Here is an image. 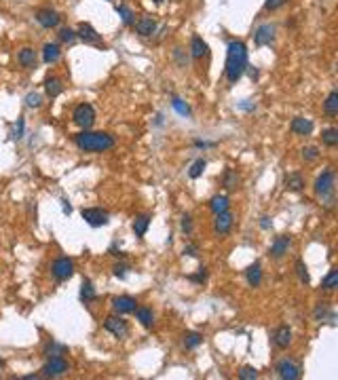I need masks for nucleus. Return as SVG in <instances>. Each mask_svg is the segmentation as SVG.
Segmentation results:
<instances>
[{
    "mask_svg": "<svg viewBox=\"0 0 338 380\" xmlns=\"http://www.w3.org/2000/svg\"><path fill=\"white\" fill-rule=\"evenodd\" d=\"M247 70V47L241 40H230L226 47V78L230 85L239 83V78Z\"/></svg>",
    "mask_w": 338,
    "mask_h": 380,
    "instance_id": "f257e3e1",
    "label": "nucleus"
},
{
    "mask_svg": "<svg viewBox=\"0 0 338 380\" xmlns=\"http://www.w3.org/2000/svg\"><path fill=\"white\" fill-rule=\"evenodd\" d=\"M74 144L82 152H106L114 148V138L104 131H80L74 136Z\"/></svg>",
    "mask_w": 338,
    "mask_h": 380,
    "instance_id": "f03ea898",
    "label": "nucleus"
},
{
    "mask_svg": "<svg viewBox=\"0 0 338 380\" xmlns=\"http://www.w3.org/2000/svg\"><path fill=\"white\" fill-rule=\"evenodd\" d=\"M334 184H336V177H334L332 169H326L324 173L317 177V182H315V192H317L321 199L328 201L326 205H332V201H334Z\"/></svg>",
    "mask_w": 338,
    "mask_h": 380,
    "instance_id": "7ed1b4c3",
    "label": "nucleus"
},
{
    "mask_svg": "<svg viewBox=\"0 0 338 380\" xmlns=\"http://www.w3.org/2000/svg\"><path fill=\"white\" fill-rule=\"evenodd\" d=\"M72 121L74 125H78L80 129H89L95 123V110L91 104H78L72 112Z\"/></svg>",
    "mask_w": 338,
    "mask_h": 380,
    "instance_id": "20e7f679",
    "label": "nucleus"
},
{
    "mask_svg": "<svg viewBox=\"0 0 338 380\" xmlns=\"http://www.w3.org/2000/svg\"><path fill=\"white\" fill-rule=\"evenodd\" d=\"M66 372H68V361L62 355H57V357H49V361L44 363L42 370H40V376L42 378H59V376H64Z\"/></svg>",
    "mask_w": 338,
    "mask_h": 380,
    "instance_id": "39448f33",
    "label": "nucleus"
},
{
    "mask_svg": "<svg viewBox=\"0 0 338 380\" xmlns=\"http://www.w3.org/2000/svg\"><path fill=\"white\" fill-rule=\"evenodd\" d=\"M80 215H82V220H85L89 226H93V228L106 226L108 222H110V215H108V211L100 209V207H85V209L80 211Z\"/></svg>",
    "mask_w": 338,
    "mask_h": 380,
    "instance_id": "423d86ee",
    "label": "nucleus"
},
{
    "mask_svg": "<svg viewBox=\"0 0 338 380\" xmlns=\"http://www.w3.org/2000/svg\"><path fill=\"white\" fill-rule=\"evenodd\" d=\"M275 372H277V376L283 378V380H298L300 376H302V370H300V366H298L294 359H288V357L277 363Z\"/></svg>",
    "mask_w": 338,
    "mask_h": 380,
    "instance_id": "0eeeda50",
    "label": "nucleus"
},
{
    "mask_svg": "<svg viewBox=\"0 0 338 380\" xmlns=\"http://www.w3.org/2000/svg\"><path fill=\"white\" fill-rule=\"evenodd\" d=\"M51 275L57 281H68L74 275V262L70 258H57L53 264H51Z\"/></svg>",
    "mask_w": 338,
    "mask_h": 380,
    "instance_id": "6e6552de",
    "label": "nucleus"
},
{
    "mask_svg": "<svg viewBox=\"0 0 338 380\" xmlns=\"http://www.w3.org/2000/svg\"><path fill=\"white\" fill-rule=\"evenodd\" d=\"M104 330L110 332L114 338H125L127 334H129V325H127L125 319L110 315V317H106V321H104Z\"/></svg>",
    "mask_w": 338,
    "mask_h": 380,
    "instance_id": "1a4fd4ad",
    "label": "nucleus"
},
{
    "mask_svg": "<svg viewBox=\"0 0 338 380\" xmlns=\"http://www.w3.org/2000/svg\"><path fill=\"white\" fill-rule=\"evenodd\" d=\"M34 17H36V21H38L42 28H47V30L57 28L59 21H62V15H59L57 11H53V9H38Z\"/></svg>",
    "mask_w": 338,
    "mask_h": 380,
    "instance_id": "9d476101",
    "label": "nucleus"
},
{
    "mask_svg": "<svg viewBox=\"0 0 338 380\" xmlns=\"http://www.w3.org/2000/svg\"><path fill=\"white\" fill-rule=\"evenodd\" d=\"M275 34H277V26L275 24H262L256 34H254V42L258 44V47H266L275 40Z\"/></svg>",
    "mask_w": 338,
    "mask_h": 380,
    "instance_id": "9b49d317",
    "label": "nucleus"
},
{
    "mask_svg": "<svg viewBox=\"0 0 338 380\" xmlns=\"http://www.w3.org/2000/svg\"><path fill=\"white\" fill-rule=\"evenodd\" d=\"M76 38H80L82 42H87V44H102V47H104L102 36L97 34V30L91 24H80L78 30H76Z\"/></svg>",
    "mask_w": 338,
    "mask_h": 380,
    "instance_id": "f8f14e48",
    "label": "nucleus"
},
{
    "mask_svg": "<svg viewBox=\"0 0 338 380\" xmlns=\"http://www.w3.org/2000/svg\"><path fill=\"white\" fill-rule=\"evenodd\" d=\"M232 213L230 211H222V213H216V220H214V233L218 237L222 235H228L230 228H232Z\"/></svg>",
    "mask_w": 338,
    "mask_h": 380,
    "instance_id": "ddd939ff",
    "label": "nucleus"
},
{
    "mask_svg": "<svg viewBox=\"0 0 338 380\" xmlns=\"http://www.w3.org/2000/svg\"><path fill=\"white\" fill-rule=\"evenodd\" d=\"M313 317H315V321H319V323L328 321L330 325H334V321H336V312L332 307H330V302H319L313 311Z\"/></svg>",
    "mask_w": 338,
    "mask_h": 380,
    "instance_id": "4468645a",
    "label": "nucleus"
},
{
    "mask_svg": "<svg viewBox=\"0 0 338 380\" xmlns=\"http://www.w3.org/2000/svg\"><path fill=\"white\" fill-rule=\"evenodd\" d=\"M273 342L277 348H288L292 345V330L288 325H279L273 334Z\"/></svg>",
    "mask_w": 338,
    "mask_h": 380,
    "instance_id": "2eb2a0df",
    "label": "nucleus"
},
{
    "mask_svg": "<svg viewBox=\"0 0 338 380\" xmlns=\"http://www.w3.org/2000/svg\"><path fill=\"white\" fill-rule=\"evenodd\" d=\"M112 307H114L116 312L125 315V312H133L135 307H138V302H135V298H131V296H118L112 300Z\"/></svg>",
    "mask_w": 338,
    "mask_h": 380,
    "instance_id": "dca6fc26",
    "label": "nucleus"
},
{
    "mask_svg": "<svg viewBox=\"0 0 338 380\" xmlns=\"http://www.w3.org/2000/svg\"><path fill=\"white\" fill-rule=\"evenodd\" d=\"M290 129L294 131L296 136H311V133H313V123L309 121V118H304V116H296V118H292Z\"/></svg>",
    "mask_w": 338,
    "mask_h": 380,
    "instance_id": "f3484780",
    "label": "nucleus"
},
{
    "mask_svg": "<svg viewBox=\"0 0 338 380\" xmlns=\"http://www.w3.org/2000/svg\"><path fill=\"white\" fill-rule=\"evenodd\" d=\"M290 237H285V235H281V237H277V239L273 241V245H270V256H273L275 260H279V258H283L285 253H288V247H290Z\"/></svg>",
    "mask_w": 338,
    "mask_h": 380,
    "instance_id": "a211bd4d",
    "label": "nucleus"
},
{
    "mask_svg": "<svg viewBox=\"0 0 338 380\" xmlns=\"http://www.w3.org/2000/svg\"><path fill=\"white\" fill-rule=\"evenodd\" d=\"M133 26L140 36H152L156 32V21L152 17H142L138 21H133Z\"/></svg>",
    "mask_w": 338,
    "mask_h": 380,
    "instance_id": "6ab92c4d",
    "label": "nucleus"
},
{
    "mask_svg": "<svg viewBox=\"0 0 338 380\" xmlns=\"http://www.w3.org/2000/svg\"><path fill=\"white\" fill-rule=\"evenodd\" d=\"M59 55H62V49H59L57 42H47L42 47V62L44 64H55Z\"/></svg>",
    "mask_w": 338,
    "mask_h": 380,
    "instance_id": "aec40b11",
    "label": "nucleus"
},
{
    "mask_svg": "<svg viewBox=\"0 0 338 380\" xmlns=\"http://www.w3.org/2000/svg\"><path fill=\"white\" fill-rule=\"evenodd\" d=\"M17 62H19V66H24V68H34L36 66V51L32 47H24L17 53Z\"/></svg>",
    "mask_w": 338,
    "mask_h": 380,
    "instance_id": "412c9836",
    "label": "nucleus"
},
{
    "mask_svg": "<svg viewBox=\"0 0 338 380\" xmlns=\"http://www.w3.org/2000/svg\"><path fill=\"white\" fill-rule=\"evenodd\" d=\"M245 279H247V285H250V287H258L260 283H262V268H260L258 262L252 264V266L245 271Z\"/></svg>",
    "mask_w": 338,
    "mask_h": 380,
    "instance_id": "4be33fe9",
    "label": "nucleus"
},
{
    "mask_svg": "<svg viewBox=\"0 0 338 380\" xmlns=\"http://www.w3.org/2000/svg\"><path fill=\"white\" fill-rule=\"evenodd\" d=\"M190 55L194 59H201L203 55H207V42L201 38V36H192L190 40Z\"/></svg>",
    "mask_w": 338,
    "mask_h": 380,
    "instance_id": "5701e85b",
    "label": "nucleus"
},
{
    "mask_svg": "<svg viewBox=\"0 0 338 380\" xmlns=\"http://www.w3.org/2000/svg\"><path fill=\"white\" fill-rule=\"evenodd\" d=\"M283 184H285V188H288V190L298 192V190L304 188V177L300 173H288V175H285V180H283Z\"/></svg>",
    "mask_w": 338,
    "mask_h": 380,
    "instance_id": "b1692460",
    "label": "nucleus"
},
{
    "mask_svg": "<svg viewBox=\"0 0 338 380\" xmlns=\"http://www.w3.org/2000/svg\"><path fill=\"white\" fill-rule=\"evenodd\" d=\"M44 91H47L49 98H57V95H62V91H64L62 80L55 78V76L47 78V80H44Z\"/></svg>",
    "mask_w": 338,
    "mask_h": 380,
    "instance_id": "393cba45",
    "label": "nucleus"
},
{
    "mask_svg": "<svg viewBox=\"0 0 338 380\" xmlns=\"http://www.w3.org/2000/svg\"><path fill=\"white\" fill-rule=\"evenodd\" d=\"M135 317H138V321L144 325V327H152L154 323V315H152V311L146 309V307H135Z\"/></svg>",
    "mask_w": 338,
    "mask_h": 380,
    "instance_id": "a878e982",
    "label": "nucleus"
},
{
    "mask_svg": "<svg viewBox=\"0 0 338 380\" xmlns=\"http://www.w3.org/2000/svg\"><path fill=\"white\" fill-rule=\"evenodd\" d=\"M336 287H338V268H330V273L321 281V289L324 292H334Z\"/></svg>",
    "mask_w": 338,
    "mask_h": 380,
    "instance_id": "bb28decb",
    "label": "nucleus"
},
{
    "mask_svg": "<svg viewBox=\"0 0 338 380\" xmlns=\"http://www.w3.org/2000/svg\"><path fill=\"white\" fill-rule=\"evenodd\" d=\"M228 205H230V201H228V197H224V195H218V197H214L212 201H209V209H212L214 213L228 211Z\"/></svg>",
    "mask_w": 338,
    "mask_h": 380,
    "instance_id": "cd10ccee",
    "label": "nucleus"
},
{
    "mask_svg": "<svg viewBox=\"0 0 338 380\" xmlns=\"http://www.w3.org/2000/svg\"><path fill=\"white\" fill-rule=\"evenodd\" d=\"M148 226H150V215H146V213H142V215H138V218L133 220V233L138 237H144Z\"/></svg>",
    "mask_w": 338,
    "mask_h": 380,
    "instance_id": "c85d7f7f",
    "label": "nucleus"
},
{
    "mask_svg": "<svg viewBox=\"0 0 338 380\" xmlns=\"http://www.w3.org/2000/svg\"><path fill=\"white\" fill-rule=\"evenodd\" d=\"M324 110H326V114H330V116L338 114V91H336V89H334V91H330V95L326 98Z\"/></svg>",
    "mask_w": 338,
    "mask_h": 380,
    "instance_id": "c756f323",
    "label": "nucleus"
},
{
    "mask_svg": "<svg viewBox=\"0 0 338 380\" xmlns=\"http://www.w3.org/2000/svg\"><path fill=\"white\" fill-rule=\"evenodd\" d=\"M80 300L82 302L95 300V287H93V283L89 279H85V281H82V285H80Z\"/></svg>",
    "mask_w": 338,
    "mask_h": 380,
    "instance_id": "7c9ffc66",
    "label": "nucleus"
},
{
    "mask_svg": "<svg viewBox=\"0 0 338 380\" xmlns=\"http://www.w3.org/2000/svg\"><path fill=\"white\" fill-rule=\"evenodd\" d=\"M321 141H324L326 146H330V148L338 146V129H336V127H330V129H326L324 133H321Z\"/></svg>",
    "mask_w": 338,
    "mask_h": 380,
    "instance_id": "2f4dec72",
    "label": "nucleus"
},
{
    "mask_svg": "<svg viewBox=\"0 0 338 380\" xmlns=\"http://www.w3.org/2000/svg\"><path fill=\"white\" fill-rule=\"evenodd\" d=\"M68 351L66 345H57V342H47V346H44V355L47 357H57V355H64Z\"/></svg>",
    "mask_w": 338,
    "mask_h": 380,
    "instance_id": "473e14b6",
    "label": "nucleus"
},
{
    "mask_svg": "<svg viewBox=\"0 0 338 380\" xmlns=\"http://www.w3.org/2000/svg\"><path fill=\"white\" fill-rule=\"evenodd\" d=\"M237 184H239V175H237V171H235V169H228L226 173H224L222 186H224L226 190H232V188H237Z\"/></svg>",
    "mask_w": 338,
    "mask_h": 380,
    "instance_id": "72a5a7b5",
    "label": "nucleus"
},
{
    "mask_svg": "<svg viewBox=\"0 0 338 380\" xmlns=\"http://www.w3.org/2000/svg\"><path fill=\"white\" fill-rule=\"evenodd\" d=\"M296 273H298V279H300V283H304V285H309L311 283V277H309V268H306V264L302 262V260H296Z\"/></svg>",
    "mask_w": 338,
    "mask_h": 380,
    "instance_id": "f704fd0d",
    "label": "nucleus"
},
{
    "mask_svg": "<svg viewBox=\"0 0 338 380\" xmlns=\"http://www.w3.org/2000/svg\"><path fill=\"white\" fill-rule=\"evenodd\" d=\"M116 13L121 15V21L125 26H133V11L127 4H116Z\"/></svg>",
    "mask_w": 338,
    "mask_h": 380,
    "instance_id": "c9c22d12",
    "label": "nucleus"
},
{
    "mask_svg": "<svg viewBox=\"0 0 338 380\" xmlns=\"http://www.w3.org/2000/svg\"><path fill=\"white\" fill-rule=\"evenodd\" d=\"M205 167H207V163L203 161V159L194 161V163H192V167L188 169V175L192 177V180H197V177H201V175H203V171H205Z\"/></svg>",
    "mask_w": 338,
    "mask_h": 380,
    "instance_id": "e433bc0d",
    "label": "nucleus"
},
{
    "mask_svg": "<svg viewBox=\"0 0 338 380\" xmlns=\"http://www.w3.org/2000/svg\"><path fill=\"white\" fill-rule=\"evenodd\" d=\"M201 342H203V336L197 334V332H190V334H186L184 336V346L186 348H197Z\"/></svg>",
    "mask_w": 338,
    "mask_h": 380,
    "instance_id": "4c0bfd02",
    "label": "nucleus"
},
{
    "mask_svg": "<svg viewBox=\"0 0 338 380\" xmlns=\"http://www.w3.org/2000/svg\"><path fill=\"white\" fill-rule=\"evenodd\" d=\"M24 131H26V121H24V116H19L17 123L13 125L11 138H13V139H21V138H24Z\"/></svg>",
    "mask_w": 338,
    "mask_h": 380,
    "instance_id": "58836bf2",
    "label": "nucleus"
},
{
    "mask_svg": "<svg viewBox=\"0 0 338 380\" xmlns=\"http://www.w3.org/2000/svg\"><path fill=\"white\" fill-rule=\"evenodd\" d=\"M24 102H26V106H28V108H40V106H42L40 93H34V91H32V93H28Z\"/></svg>",
    "mask_w": 338,
    "mask_h": 380,
    "instance_id": "ea45409f",
    "label": "nucleus"
},
{
    "mask_svg": "<svg viewBox=\"0 0 338 380\" xmlns=\"http://www.w3.org/2000/svg\"><path fill=\"white\" fill-rule=\"evenodd\" d=\"M57 36H59V40H62V42H74V40H76V32H74L72 28H62Z\"/></svg>",
    "mask_w": 338,
    "mask_h": 380,
    "instance_id": "a19ab883",
    "label": "nucleus"
},
{
    "mask_svg": "<svg viewBox=\"0 0 338 380\" xmlns=\"http://www.w3.org/2000/svg\"><path fill=\"white\" fill-rule=\"evenodd\" d=\"M239 378H241V380H256L258 378V370L245 366V368H241V372H239Z\"/></svg>",
    "mask_w": 338,
    "mask_h": 380,
    "instance_id": "79ce46f5",
    "label": "nucleus"
},
{
    "mask_svg": "<svg viewBox=\"0 0 338 380\" xmlns=\"http://www.w3.org/2000/svg\"><path fill=\"white\" fill-rule=\"evenodd\" d=\"M171 106H174V108H176L182 116H188V114H190V108L186 106V104H184L182 100H180V98H174V102H171Z\"/></svg>",
    "mask_w": 338,
    "mask_h": 380,
    "instance_id": "37998d69",
    "label": "nucleus"
},
{
    "mask_svg": "<svg viewBox=\"0 0 338 380\" xmlns=\"http://www.w3.org/2000/svg\"><path fill=\"white\" fill-rule=\"evenodd\" d=\"M127 271H129V264H114V268H112V273H114V277L118 279H125L127 277Z\"/></svg>",
    "mask_w": 338,
    "mask_h": 380,
    "instance_id": "c03bdc74",
    "label": "nucleus"
},
{
    "mask_svg": "<svg viewBox=\"0 0 338 380\" xmlns=\"http://www.w3.org/2000/svg\"><path fill=\"white\" fill-rule=\"evenodd\" d=\"M285 2H288V0H266L264 9H266V11H277V9H281Z\"/></svg>",
    "mask_w": 338,
    "mask_h": 380,
    "instance_id": "a18cd8bd",
    "label": "nucleus"
},
{
    "mask_svg": "<svg viewBox=\"0 0 338 380\" xmlns=\"http://www.w3.org/2000/svg\"><path fill=\"white\" fill-rule=\"evenodd\" d=\"M302 156H304L306 161H315V159L319 156V150H317L315 146H309V148H304V150H302Z\"/></svg>",
    "mask_w": 338,
    "mask_h": 380,
    "instance_id": "49530a36",
    "label": "nucleus"
},
{
    "mask_svg": "<svg viewBox=\"0 0 338 380\" xmlns=\"http://www.w3.org/2000/svg\"><path fill=\"white\" fill-rule=\"evenodd\" d=\"M182 230L186 235L192 233V218H190V215H184V218H182Z\"/></svg>",
    "mask_w": 338,
    "mask_h": 380,
    "instance_id": "de8ad7c7",
    "label": "nucleus"
},
{
    "mask_svg": "<svg viewBox=\"0 0 338 380\" xmlns=\"http://www.w3.org/2000/svg\"><path fill=\"white\" fill-rule=\"evenodd\" d=\"M205 279H207V268H199V273L190 277V281H194V283H203Z\"/></svg>",
    "mask_w": 338,
    "mask_h": 380,
    "instance_id": "09e8293b",
    "label": "nucleus"
},
{
    "mask_svg": "<svg viewBox=\"0 0 338 380\" xmlns=\"http://www.w3.org/2000/svg\"><path fill=\"white\" fill-rule=\"evenodd\" d=\"M194 146H197V148H214V146H216V141H203V139H197V141H194Z\"/></svg>",
    "mask_w": 338,
    "mask_h": 380,
    "instance_id": "8fccbe9b",
    "label": "nucleus"
},
{
    "mask_svg": "<svg viewBox=\"0 0 338 380\" xmlns=\"http://www.w3.org/2000/svg\"><path fill=\"white\" fill-rule=\"evenodd\" d=\"M184 253H186V256H197V247H194V245H186Z\"/></svg>",
    "mask_w": 338,
    "mask_h": 380,
    "instance_id": "3c124183",
    "label": "nucleus"
},
{
    "mask_svg": "<svg viewBox=\"0 0 338 380\" xmlns=\"http://www.w3.org/2000/svg\"><path fill=\"white\" fill-rule=\"evenodd\" d=\"M260 228H270V222H268V218H266V215H264V218H260Z\"/></svg>",
    "mask_w": 338,
    "mask_h": 380,
    "instance_id": "603ef678",
    "label": "nucleus"
},
{
    "mask_svg": "<svg viewBox=\"0 0 338 380\" xmlns=\"http://www.w3.org/2000/svg\"><path fill=\"white\" fill-rule=\"evenodd\" d=\"M62 203H64V213H68V215H70V213H72V207H70V203H68L66 199L62 201Z\"/></svg>",
    "mask_w": 338,
    "mask_h": 380,
    "instance_id": "864d4df0",
    "label": "nucleus"
},
{
    "mask_svg": "<svg viewBox=\"0 0 338 380\" xmlns=\"http://www.w3.org/2000/svg\"><path fill=\"white\" fill-rule=\"evenodd\" d=\"M250 76H252V78H258V70H254V68H250Z\"/></svg>",
    "mask_w": 338,
    "mask_h": 380,
    "instance_id": "5fc2aeb1",
    "label": "nucleus"
},
{
    "mask_svg": "<svg viewBox=\"0 0 338 380\" xmlns=\"http://www.w3.org/2000/svg\"><path fill=\"white\" fill-rule=\"evenodd\" d=\"M2 370H4V361H2V359H0V372H2Z\"/></svg>",
    "mask_w": 338,
    "mask_h": 380,
    "instance_id": "6e6d98bb",
    "label": "nucleus"
},
{
    "mask_svg": "<svg viewBox=\"0 0 338 380\" xmlns=\"http://www.w3.org/2000/svg\"><path fill=\"white\" fill-rule=\"evenodd\" d=\"M152 2H156V4H159V2H163V0H152Z\"/></svg>",
    "mask_w": 338,
    "mask_h": 380,
    "instance_id": "4d7b16f0",
    "label": "nucleus"
}]
</instances>
